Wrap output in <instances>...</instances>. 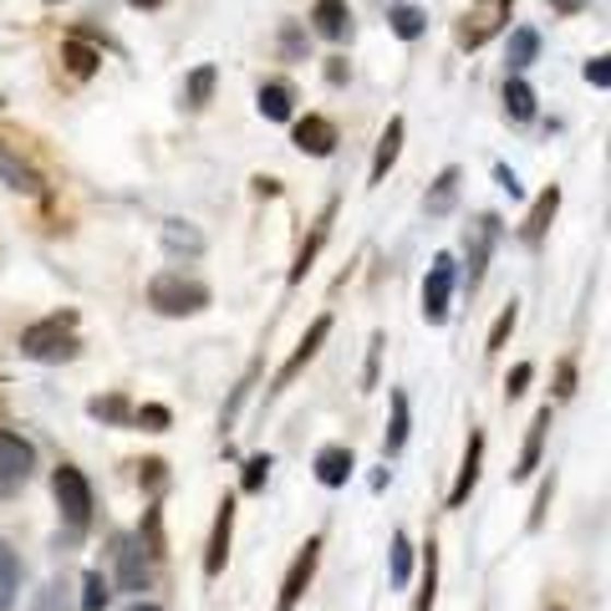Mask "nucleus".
<instances>
[{
  "instance_id": "obj_1",
  "label": "nucleus",
  "mask_w": 611,
  "mask_h": 611,
  "mask_svg": "<svg viewBox=\"0 0 611 611\" xmlns=\"http://www.w3.org/2000/svg\"><path fill=\"white\" fill-rule=\"evenodd\" d=\"M77 352H82V342H77V312H57L21 331V357L31 362H72Z\"/></svg>"
},
{
  "instance_id": "obj_2",
  "label": "nucleus",
  "mask_w": 611,
  "mask_h": 611,
  "mask_svg": "<svg viewBox=\"0 0 611 611\" xmlns=\"http://www.w3.org/2000/svg\"><path fill=\"white\" fill-rule=\"evenodd\" d=\"M149 306L158 316H199L209 306V285L184 270H158L149 281Z\"/></svg>"
},
{
  "instance_id": "obj_3",
  "label": "nucleus",
  "mask_w": 611,
  "mask_h": 611,
  "mask_svg": "<svg viewBox=\"0 0 611 611\" xmlns=\"http://www.w3.org/2000/svg\"><path fill=\"white\" fill-rule=\"evenodd\" d=\"M509 15H515V0H474V5L463 11V21L454 26V42H459L463 51H479V46L494 42V36L509 26Z\"/></svg>"
},
{
  "instance_id": "obj_4",
  "label": "nucleus",
  "mask_w": 611,
  "mask_h": 611,
  "mask_svg": "<svg viewBox=\"0 0 611 611\" xmlns=\"http://www.w3.org/2000/svg\"><path fill=\"white\" fill-rule=\"evenodd\" d=\"M51 494H57V509L67 515V530H72V540H77L92 525V484H87V474H82L77 463H61L57 474H51Z\"/></svg>"
},
{
  "instance_id": "obj_5",
  "label": "nucleus",
  "mask_w": 611,
  "mask_h": 611,
  "mask_svg": "<svg viewBox=\"0 0 611 611\" xmlns=\"http://www.w3.org/2000/svg\"><path fill=\"white\" fill-rule=\"evenodd\" d=\"M454 281H459V266H454V255L438 250L428 266V281H423V321L428 327H444L448 321V301H454Z\"/></svg>"
},
{
  "instance_id": "obj_6",
  "label": "nucleus",
  "mask_w": 611,
  "mask_h": 611,
  "mask_svg": "<svg viewBox=\"0 0 611 611\" xmlns=\"http://www.w3.org/2000/svg\"><path fill=\"white\" fill-rule=\"evenodd\" d=\"M31 469H36V448H31L21 433L0 428V494L21 490V484L31 479Z\"/></svg>"
},
{
  "instance_id": "obj_7",
  "label": "nucleus",
  "mask_w": 611,
  "mask_h": 611,
  "mask_svg": "<svg viewBox=\"0 0 611 611\" xmlns=\"http://www.w3.org/2000/svg\"><path fill=\"white\" fill-rule=\"evenodd\" d=\"M316 561H321V536H312L296 551V561H291V571H285V581H281V597H275V611L301 607V597H306V586H312V576H316Z\"/></svg>"
},
{
  "instance_id": "obj_8",
  "label": "nucleus",
  "mask_w": 611,
  "mask_h": 611,
  "mask_svg": "<svg viewBox=\"0 0 611 611\" xmlns=\"http://www.w3.org/2000/svg\"><path fill=\"white\" fill-rule=\"evenodd\" d=\"M113 555H118V591H133V597H143L153 581V561L143 555V545H138L133 536H118L113 540Z\"/></svg>"
},
{
  "instance_id": "obj_9",
  "label": "nucleus",
  "mask_w": 611,
  "mask_h": 611,
  "mask_svg": "<svg viewBox=\"0 0 611 611\" xmlns=\"http://www.w3.org/2000/svg\"><path fill=\"white\" fill-rule=\"evenodd\" d=\"M494 239H500V214H479V224L469 230V239H463V260H469V291L484 281V266H490Z\"/></svg>"
},
{
  "instance_id": "obj_10",
  "label": "nucleus",
  "mask_w": 611,
  "mask_h": 611,
  "mask_svg": "<svg viewBox=\"0 0 611 611\" xmlns=\"http://www.w3.org/2000/svg\"><path fill=\"white\" fill-rule=\"evenodd\" d=\"M291 143L301 153H312V158H331L337 153V122L321 118V113H306V118L291 128Z\"/></svg>"
},
{
  "instance_id": "obj_11",
  "label": "nucleus",
  "mask_w": 611,
  "mask_h": 611,
  "mask_svg": "<svg viewBox=\"0 0 611 611\" xmlns=\"http://www.w3.org/2000/svg\"><path fill=\"white\" fill-rule=\"evenodd\" d=\"M327 337H331V316H316V321H312V331L301 337V346L291 352V357H285V367H281V373H275V388H270V392L291 388V383H296V373L316 357V352H321V342H327Z\"/></svg>"
},
{
  "instance_id": "obj_12",
  "label": "nucleus",
  "mask_w": 611,
  "mask_h": 611,
  "mask_svg": "<svg viewBox=\"0 0 611 611\" xmlns=\"http://www.w3.org/2000/svg\"><path fill=\"white\" fill-rule=\"evenodd\" d=\"M230 540H235V500L224 494L220 515H214V536H209V551H204V576H220L224 571V561H230Z\"/></svg>"
},
{
  "instance_id": "obj_13",
  "label": "nucleus",
  "mask_w": 611,
  "mask_h": 611,
  "mask_svg": "<svg viewBox=\"0 0 611 611\" xmlns=\"http://www.w3.org/2000/svg\"><path fill=\"white\" fill-rule=\"evenodd\" d=\"M479 469H484V433H469V448H463L459 479H454V490H448V509H463V505H469V494H474V484H479Z\"/></svg>"
},
{
  "instance_id": "obj_14",
  "label": "nucleus",
  "mask_w": 611,
  "mask_h": 611,
  "mask_svg": "<svg viewBox=\"0 0 611 611\" xmlns=\"http://www.w3.org/2000/svg\"><path fill=\"white\" fill-rule=\"evenodd\" d=\"M0 179H5V189H15V195H31V199L46 189L42 174H36V168H31L26 158H21V153L5 143V138H0Z\"/></svg>"
},
{
  "instance_id": "obj_15",
  "label": "nucleus",
  "mask_w": 611,
  "mask_h": 611,
  "mask_svg": "<svg viewBox=\"0 0 611 611\" xmlns=\"http://www.w3.org/2000/svg\"><path fill=\"white\" fill-rule=\"evenodd\" d=\"M331 220H337V199H331V204L316 214L312 235H306V245L296 250V266H291V285H301V281H306V270L316 266V255H321V245H327V235H331Z\"/></svg>"
},
{
  "instance_id": "obj_16",
  "label": "nucleus",
  "mask_w": 611,
  "mask_h": 611,
  "mask_svg": "<svg viewBox=\"0 0 611 611\" xmlns=\"http://www.w3.org/2000/svg\"><path fill=\"white\" fill-rule=\"evenodd\" d=\"M312 31L327 36V42H346V36H352V5H346V0H316Z\"/></svg>"
},
{
  "instance_id": "obj_17",
  "label": "nucleus",
  "mask_w": 611,
  "mask_h": 611,
  "mask_svg": "<svg viewBox=\"0 0 611 611\" xmlns=\"http://www.w3.org/2000/svg\"><path fill=\"white\" fill-rule=\"evenodd\" d=\"M545 433H551V403L540 408L530 418V428H525V448H520V463H515V474L509 479H530L540 469V454H545Z\"/></svg>"
},
{
  "instance_id": "obj_18",
  "label": "nucleus",
  "mask_w": 611,
  "mask_h": 611,
  "mask_svg": "<svg viewBox=\"0 0 611 611\" xmlns=\"http://www.w3.org/2000/svg\"><path fill=\"white\" fill-rule=\"evenodd\" d=\"M403 133H408V122L403 118H388V128H383V138H377V149H373L367 184H383V179H388V168L398 164V153H403Z\"/></svg>"
},
{
  "instance_id": "obj_19",
  "label": "nucleus",
  "mask_w": 611,
  "mask_h": 611,
  "mask_svg": "<svg viewBox=\"0 0 611 611\" xmlns=\"http://www.w3.org/2000/svg\"><path fill=\"white\" fill-rule=\"evenodd\" d=\"M255 107H260V118L266 122H291V113H296V87L291 82H260V92H255Z\"/></svg>"
},
{
  "instance_id": "obj_20",
  "label": "nucleus",
  "mask_w": 611,
  "mask_h": 611,
  "mask_svg": "<svg viewBox=\"0 0 611 611\" xmlns=\"http://www.w3.org/2000/svg\"><path fill=\"white\" fill-rule=\"evenodd\" d=\"M555 209H561V189H545V195L530 204V214H525V224H520V239L530 245V250H540V239H545V230L555 224Z\"/></svg>"
},
{
  "instance_id": "obj_21",
  "label": "nucleus",
  "mask_w": 611,
  "mask_h": 611,
  "mask_svg": "<svg viewBox=\"0 0 611 611\" xmlns=\"http://www.w3.org/2000/svg\"><path fill=\"white\" fill-rule=\"evenodd\" d=\"M352 469H357V459H352V448H342V444H327L316 454V479H321L327 490H342L346 479H352Z\"/></svg>"
},
{
  "instance_id": "obj_22",
  "label": "nucleus",
  "mask_w": 611,
  "mask_h": 611,
  "mask_svg": "<svg viewBox=\"0 0 611 611\" xmlns=\"http://www.w3.org/2000/svg\"><path fill=\"white\" fill-rule=\"evenodd\" d=\"M459 184H463V174H459L454 164H448L444 174L433 179L428 195H423V214H428V220H444L448 209H454V199H459Z\"/></svg>"
},
{
  "instance_id": "obj_23",
  "label": "nucleus",
  "mask_w": 611,
  "mask_h": 611,
  "mask_svg": "<svg viewBox=\"0 0 611 611\" xmlns=\"http://www.w3.org/2000/svg\"><path fill=\"white\" fill-rule=\"evenodd\" d=\"M164 250L184 255V260H199L204 255V235L189 220H164Z\"/></svg>"
},
{
  "instance_id": "obj_24",
  "label": "nucleus",
  "mask_w": 611,
  "mask_h": 611,
  "mask_svg": "<svg viewBox=\"0 0 611 611\" xmlns=\"http://www.w3.org/2000/svg\"><path fill=\"white\" fill-rule=\"evenodd\" d=\"M408 433H413V408H408V392L403 388H392V423H388V438H383V454H403L408 444Z\"/></svg>"
},
{
  "instance_id": "obj_25",
  "label": "nucleus",
  "mask_w": 611,
  "mask_h": 611,
  "mask_svg": "<svg viewBox=\"0 0 611 611\" xmlns=\"http://www.w3.org/2000/svg\"><path fill=\"white\" fill-rule=\"evenodd\" d=\"M61 61H67V72H72L77 82H87V77L103 67V51H97V46H87L82 36H72V42H61Z\"/></svg>"
},
{
  "instance_id": "obj_26",
  "label": "nucleus",
  "mask_w": 611,
  "mask_h": 611,
  "mask_svg": "<svg viewBox=\"0 0 611 611\" xmlns=\"http://www.w3.org/2000/svg\"><path fill=\"white\" fill-rule=\"evenodd\" d=\"M536 57H540V31H536V26H515V31H509V51H505L509 72H525V67H536Z\"/></svg>"
},
{
  "instance_id": "obj_27",
  "label": "nucleus",
  "mask_w": 611,
  "mask_h": 611,
  "mask_svg": "<svg viewBox=\"0 0 611 611\" xmlns=\"http://www.w3.org/2000/svg\"><path fill=\"white\" fill-rule=\"evenodd\" d=\"M388 26H392V36H398V42H418V36L428 31V11L403 0V5H392V11H388Z\"/></svg>"
},
{
  "instance_id": "obj_28",
  "label": "nucleus",
  "mask_w": 611,
  "mask_h": 611,
  "mask_svg": "<svg viewBox=\"0 0 611 611\" xmlns=\"http://www.w3.org/2000/svg\"><path fill=\"white\" fill-rule=\"evenodd\" d=\"M505 118L509 122H530L536 118V87L520 82V77H509L505 82Z\"/></svg>"
},
{
  "instance_id": "obj_29",
  "label": "nucleus",
  "mask_w": 611,
  "mask_h": 611,
  "mask_svg": "<svg viewBox=\"0 0 611 611\" xmlns=\"http://www.w3.org/2000/svg\"><path fill=\"white\" fill-rule=\"evenodd\" d=\"M15 586H21V555L11 551V540L0 536V611L15 607Z\"/></svg>"
},
{
  "instance_id": "obj_30",
  "label": "nucleus",
  "mask_w": 611,
  "mask_h": 611,
  "mask_svg": "<svg viewBox=\"0 0 611 611\" xmlns=\"http://www.w3.org/2000/svg\"><path fill=\"white\" fill-rule=\"evenodd\" d=\"M87 418H97V423H118V428H128V423H133V403H128L122 392H107V398H92V403H87Z\"/></svg>"
},
{
  "instance_id": "obj_31",
  "label": "nucleus",
  "mask_w": 611,
  "mask_h": 611,
  "mask_svg": "<svg viewBox=\"0 0 611 611\" xmlns=\"http://www.w3.org/2000/svg\"><path fill=\"white\" fill-rule=\"evenodd\" d=\"M214 82H220V72H214V67H195V72H189V82H184V107H189V113H199V107L209 103V97H214Z\"/></svg>"
},
{
  "instance_id": "obj_32",
  "label": "nucleus",
  "mask_w": 611,
  "mask_h": 611,
  "mask_svg": "<svg viewBox=\"0 0 611 611\" xmlns=\"http://www.w3.org/2000/svg\"><path fill=\"white\" fill-rule=\"evenodd\" d=\"M433 597H438V545H423V586H418L413 611H433Z\"/></svg>"
},
{
  "instance_id": "obj_33",
  "label": "nucleus",
  "mask_w": 611,
  "mask_h": 611,
  "mask_svg": "<svg viewBox=\"0 0 611 611\" xmlns=\"http://www.w3.org/2000/svg\"><path fill=\"white\" fill-rule=\"evenodd\" d=\"M270 469H275V463H270V454H250V459H245V474H239V490L260 494V490H266V479H270Z\"/></svg>"
},
{
  "instance_id": "obj_34",
  "label": "nucleus",
  "mask_w": 611,
  "mask_h": 611,
  "mask_svg": "<svg viewBox=\"0 0 611 611\" xmlns=\"http://www.w3.org/2000/svg\"><path fill=\"white\" fill-rule=\"evenodd\" d=\"M408 576H413V540L398 530L392 536V586H408Z\"/></svg>"
},
{
  "instance_id": "obj_35",
  "label": "nucleus",
  "mask_w": 611,
  "mask_h": 611,
  "mask_svg": "<svg viewBox=\"0 0 611 611\" xmlns=\"http://www.w3.org/2000/svg\"><path fill=\"white\" fill-rule=\"evenodd\" d=\"M306 46H312V36L301 31V21H285L281 26V57L285 61H306Z\"/></svg>"
},
{
  "instance_id": "obj_36",
  "label": "nucleus",
  "mask_w": 611,
  "mask_h": 611,
  "mask_svg": "<svg viewBox=\"0 0 611 611\" xmlns=\"http://www.w3.org/2000/svg\"><path fill=\"white\" fill-rule=\"evenodd\" d=\"M168 423H174V413H168L164 403H143V408H133V428H143V433H164Z\"/></svg>"
},
{
  "instance_id": "obj_37",
  "label": "nucleus",
  "mask_w": 611,
  "mask_h": 611,
  "mask_svg": "<svg viewBox=\"0 0 611 611\" xmlns=\"http://www.w3.org/2000/svg\"><path fill=\"white\" fill-rule=\"evenodd\" d=\"M515 321H520V306L509 301L505 312H500V321H494V327H490V342H484V352H500V346L509 342V331H515Z\"/></svg>"
},
{
  "instance_id": "obj_38",
  "label": "nucleus",
  "mask_w": 611,
  "mask_h": 611,
  "mask_svg": "<svg viewBox=\"0 0 611 611\" xmlns=\"http://www.w3.org/2000/svg\"><path fill=\"white\" fill-rule=\"evenodd\" d=\"M107 597H113V591H107V581L97 576V571H87V576H82V611H103Z\"/></svg>"
},
{
  "instance_id": "obj_39",
  "label": "nucleus",
  "mask_w": 611,
  "mask_h": 611,
  "mask_svg": "<svg viewBox=\"0 0 611 611\" xmlns=\"http://www.w3.org/2000/svg\"><path fill=\"white\" fill-rule=\"evenodd\" d=\"M383 346H388V337L377 331L373 346H367V367H362V392H373V388H377V362H383Z\"/></svg>"
},
{
  "instance_id": "obj_40",
  "label": "nucleus",
  "mask_w": 611,
  "mask_h": 611,
  "mask_svg": "<svg viewBox=\"0 0 611 611\" xmlns=\"http://www.w3.org/2000/svg\"><path fill=\"white\" fill-rule=\"evenodd\" d=\"M138 479H143V490L158 494L168 484V463L164 459H143V463H138Z\"/></svg>"
},
{
  "instance_id": "obj_41",
  "label": "nucleus",
  "mask_w": 611,
  "mask_h": 611,
  "mask_svg": "<svg viewBox=\"0 0 611 611\" xmlns=\"http://www.w3.org/2000/svg\"><path fill=\"white\" fill-rule=\"evenodd\" d=\"M31 611H67V591H61V581H46L42 591H36V601H31Z\"/></svg>"
},
{
  "instance_id": "obj_42",
  "label": "nucleus",
  "mask_w": 611,
  "mask_h": 611,
  "mask_svg": "<svg viewBox=\"0 0 611 611\" xmlns=\"http://www.w3.org/2000/svg\"><path fill=\"white\" fill-rule=\"evenodd\" d=\"M530 377H536V367H530V362H515L505 377V398H520V392L530 388Z\"/></svg>"
},
{
  "instance_id": "obj_43",
  "label": "nucleus",
  "mask_w": 611,
  "mask_h": 611,
  "mask_svg": "<svg viewBox=\"0 0 611 611\" xmlns=\"http://www.w3.org/2000/svg\"><path fill=\"white\" fill-rule=\"evenodd\" d=\"M555 398H561V403H566V398H576V362H561V367H555Z\"/></svg>"
},
{
  "instance_id": "obj_44",
  "label": "nucleus",
  "mask_w": 611,
  "mask_h": 611,
  "mask_svg": "<svg viewBox=\"0 0 611 611\" xmlns=\"http://www.w3.org/2000/svg\"><path fill=\"white\" fill-rule=\"evenodd\" d=\"M586 82H591L597 92H607L611 87V57H591V61H586Z\"/></svg>"
},
{
  "instance_id": "obj_45",
  "label": "nucleus",
  "mask_w": 611,
  "mask_h": 611,
  "mask_svg": "<svg viewBox=\"0 0 611 611\" xmlns=\"http://www.w3.org/2000/svg\"><path fill=\"white\" fill-rule=\"evenodd\" d=\"M551 494H555V474L540 484V494H536V509H530V530H540L545 525V509H551Z\"/></svg>"
},
{
  "instance_id": "obj_46",
  "label": "nucleus",
  "mask_w": 611,
  "mask_h": 611,
  "mask_svg": "<svg viewBox=\"0 0 611 611\" xmlns=\"http://www.w3.org/2000/svg\"><path fill=\"white\" fill-rule=\"evenodd\" d=\"M321 72H327L331 87H346V82H352V67H346V57H327V67H321Z\"/></svg>"
},
{
  "instance_id": "obj_47",
  "label": "nucleus",
  "mask_w": 611,
  "mask_h": 611,
  "mask_svg": "<svg viewBox=\"0 0 611 611\" xmlns=\"http://www.w3.org/2000/svg\"><path fill=\"white\" fill-rule=\"evenodd\" d=\"M494 184H500V189H505L509 199H520V195H525L520 179H515V168H505V164H494Z\"/></svg>"
},
{
  "instance_id": "obj_48",
  "label": "nucleus",
  "mask_w": 611,
  "mask_h": 611,
  "mask_svg": "<svg viewBox=\"0 0 611 611\" xmlns=\"http://www.w3.org/2000/svg\"><path fill=\"white\" fill-rule=\"evenodd\" d=\"M255 195H260V199H275V195H281V179H266V174H260V179H255Z\"/></svg>"
},
{
  "instance_id": "obj_49",
  "label": "nucleus",
  "mask_w": 611,
  "mask_h": 611,
  "mask_svg": "<svg viewBox=\"0 0 611 611\" xmlns=\"http://www.w3.org/2000/svg\"><path fill=\"white\" fill-rule=\"evenodd\" d=\"M133 11H158V5H168V0H128Z\"/></svg>"
},
{
  "instance_id": "obj_50",
  "label": "nucleus",
  "mask_w": 611,
  "mask_h": 611,
  "mask_svg": "<svg viewBox=\"0 0 611 611\" xmlns=\"http://www.w3.org/2000/svg\"><path fill=\"white\" fill-rule=\"evenodd\" d=\"M551 5H555V11H566V15H571V11H581V0H551Z\"/></svg>"
},
{
  "instance_id": "obj_51",
  "label": "nucleus",
  "mask_w": 611,
  "mask_h": 611,
  "mask_svg": "<svg viewBox=\"0 0 611 611\" xmlns=\"http://www.w3.org/2000/svg\"><path fill=\"white\" fill-rule=\"evenodd\" d=\"M133 611H164V607H153V601H133Z\"/></svg>"
},
{
  "instance_id": "obj_52",
  "label": "nucleus",
  "mask_w": 611,
  "mask_h": 611,
  "mask_svg": "<svg viewBox=\"0 0 611 611\" xmlns=\"http://www.w3.org/2000/svg\"><path fill=\"white\" fill-rule=\"evenodd\" d=\"M545 611H566V607H545Z\"/></svg>"
},
{
  "instance_id": "obj_53",
  "label": "nucleus",
  "mask_w": 611,
  "mask_h": 611,
  "mask_svg": "<svg viewBox=\"0 0 611 611\" xmlns=\"http://www.w3.org/2000/svg\"><path fill=\"white\" fill-rule=\"evenodd\" d=\"M46 5H57V0H46Z\"/></svg>"
},
{
  "instance_id": "obj_54",
  "label": "nucleus",
  "mask_w": 611,
  "mask_h": 611,
  "mask_svg": "<svg viewBox=\"0 0 611 611\" xmlns=\"http://www.w3.org/2000/svg\"><path fill=\"white\" fill-rule=\"evenodd\" d=\"M0 107H5V97H0Z\"/></svg>"
}]
</instances>
